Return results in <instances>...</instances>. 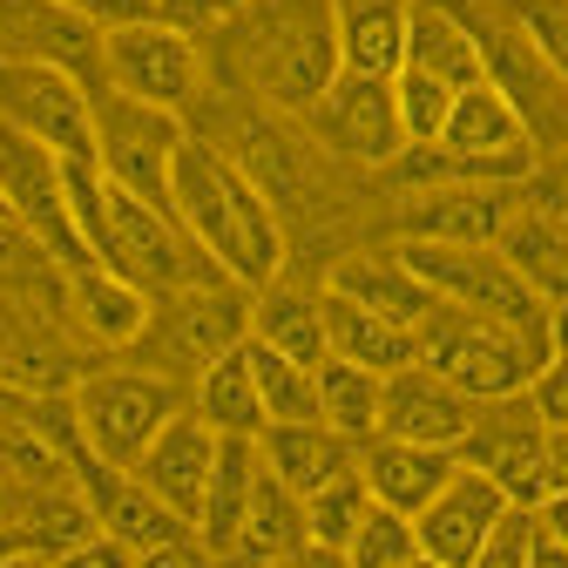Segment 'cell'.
<instances>
[{
  "label": "cell",
  "mask_w": 568,
  "mask_h": 568,
  "mask_svg": "<svg viewBox=\"0 0 568 568\" xmlns=\"http://www.w3.org/2000/svg\"><path fill=\"white\" fill-rule=\"evenodd\" d=\"M447 8L474 34V48H480V82L521 115L535 156L568 150V82L548 68V54L521 34V21L508 14V0H447Z\"/></svg>",
  "instance_id": "3957f363"
},
{
  "label": "cell",
  "mask_w": 568,
  "mask_h": 568,
  "mask_svg": "<svg viewBox=\"0 0 568 568\" xmlns=\"http://www.w3.org/2000/svg\"><path fill=\"white\" fill-rule=\"evenodd\" d=\"M379 393H386V379L366 373V366H345V359L318 366V419L338 426V434L359 440V447L379 434Z\"/></svg>",
  "instance_id": "d6a6232c"
},
{
  "label": "cell",
  "mask_w": 568,
  "mask_h": 568,
  "mask_svg": "<svg viewBox=\"0 0 568 568\" xmlns=\"http://www.w3.org/2000/svg\"><path fill=\"white\" fill-rule=\"evenodd\" d=\"M0 122L48 142L61 163H95V89L48 61L0 68Z\"/></svg>",
  "instance_id": "5bb4252c"
},
{
  "label": "cell",
  "mask_w": 568,
  "mask_h": 568,
  "mask_svg": "<svg viewBox=\"0 0 568 568\" xmlns=\"http://www.w3.org/2000/svg\"><path fill=\"white\" fill-rule=\"evenodd\" d=\"M568 487V426H548V494Z\"/></svg>",
  "instance_id": "7dc6e473"
},
{
  "label": "cell",
  "mask_w": 568,
  "mask_h": 568,
  "mask_svg": "<svg viewBox=\"0 0 568 568\" xmlns=\"http://www.w3.org/2000/svg\"><path fill=\"white\" fill-rule=\"evenodd\" d=\"M548 359H568V298L548 305Z\"/></svg>",
  "instance_id": "c3c4849f"
},
{
  "label": "cell",
  "mask_w": 568,
  "mask_h": 568,
  "mask_svg": "<svg viewBox=\"0 0 568 568\" xmlns=\"http://www.w3.org/2000/svg\"><path fill=\"white\" fill-rule=\"evenodd\" d=\"M535 535H541L535 508H508L501 521L487 528V541L474 548V561H467V568H528V548H535Z\"/></svg>",
  "instance_id": "f35d334b"
},
{
  "label": "cell",
  "mask_w": 568,
  "mask_h": 568,
  "mask_svg": "<svg viewBox=\"0 0 568 568\" xmlns=\"http://www.w3.org/2000/svg\"><path fill=\"white\" fill-rule=\"evenodd\" d=\"M298 129L318 142V150L359 176H386L406 150V129H399V102H393V75H352L338 68L332 89L298 115Z\"/></svg>",
  "instance_id": "8fae6325"
},
{
  "label": "cell",
  "mask_w": 568,
  "mask_h": 568,
  "mask_svg": "<svg viewBox=\"0 0 568 568\" xmlns=\"http://www.w3.org/2000/svg\"><path fill=\"white\" fill-rule=\"evenodd\" d=\"M318 292H325V284H318ZM325 345H332V359L366 366V373H379V379L419 366V338H413V325L379 318V312L352 305V298H338V292H325Z\"/></svg>",
  "instance_id": "484cf974"
},
{
  "label": "cell",
  "mask_w": 568,
  "mask_h": 568,
  "mask_svg": "<svg viewBox=\"0 0 568 568\" xmlns=\"http://www.w3.org/2000/svg\"><path fill=\"white\" fill-rule=\"evenodd\" d=\"M61 312H68V325H75V338L89 352L122 359V352L142 338V325H150L156 298L142 292V284H129L122 271H109V264H82V271H61Z\"/></svg>",
  "instance_id": "ac0fdd59"
},
{
  "label": "cell",
  "mask_w": 568,
  "mask_h": 568,
  "mask_svg": "<svg viewBox=\"0 0 568 568\" xmlns=\"http://www.w3.org/2000/svg\"><path fill=\"white\" fill-rule=\"evenodd\" d=\"M474 406L480 399H467L454 379H440L434 366H406V373H393L386 379V393H379V434L386 440H413V447H460L467 440V426H474ZM373 434V440H379Z\"/></svg>",
  "instance_id": "d6986e66"
},
{
  "label": "cell",
  "mask_w": 568,
  "mask_h": 568,
  "mask_svg": "<svg viewBox=\"0 0 568 568\" xmlns=\"http://www.w3.org/2000/svg\"><path fill=\"white\" fill-rule=\"evenodd\" d=\"M521 183H434L393 196V237L419 244H494L515 217Z\"/></svg>",
  "instance_id": "2e32d148"
},
{
  "label": "cell",
  "mask_w": 568,
  "mask_h": 568,
  "mask_svg": "<svg viewBox=\"0 0 568 568\" xmlns=\"http://www.w3.org/2000/svg\"><path fill=\"white\" fill-rule=\"evenodd\" d=\"M217 447H224V434L210 426L196 406H183L163 434L142 447V460L129 467L142 487L156 494V501H170L190 528H196V508H203V487H210V467H217Z\"/></svg>",
  "instance_id": "44dd1931"
},
{
  "label": "cell",
  "mask_w": 568,
  "mask_h": 568,
  "mask_svg": "<svg viewBox=\"0 0 568 568\" xmlns=\"http://www.w3.org/2000/svg\"><path fill=\"white\" fill-rule=\"evenodd\" d=\"M454 454L447 447H413V440H366L359 447V474H366V487H373V501L379 508H393V515H419L434 494L454 480Z\"/></svg>",
  "instance_id": "d4e9b609"
},
{
  "label": "cell",
  "mask_w": 568,
  "mask_h": 568,
  "mask_svg": "<svg viewBox=\"0 0 568 568\" xmlns=\"http://www.w3.org/2000/svg\"><path fill=\"white\" fill-rule=\"evenodd\" d=\"M54 568H135V548H122L115 535H102V528H95V535H82L75 548H61V555H54Z\"/></svg>",
  "instance_id": "b9f144b4"
},
{
  "label": "cell",
  "mask_w": 568,
  "mask_h": 568,
  "mask_svg": "<svg viewBox=\"0 0 568 568\" xmlns=\"http://www.w3.org/2000/svg\"><path fill=\"white\" fill-rule=\"evenodd\" d=\"M190 406L217 426L224 440H257L264 434V399H257V379H251V352H224L217 366H203L196 386H190Z\"/></svg>",
  "instance_id": "1f68e13d"
},
{
  "label": "cell",
  "mask_w": 568,
  "mask_h": 568,
  "mask_svg": "<svg viewBox=\"0 0 568 568\" xmlns=\"http://www.w3.org/2000/svg\"><path fill=\"white\" fill-rule=\"evenodd\" d=\"M257 440H224L217 447V467H210V487H203V508H196V541L210 555H237V528H244V508H251V487H257Z\"/></svg>",
  "instance_id": "f546056e"
},
{
  "label": "cell",
  "mask_w": 568,
  "mask_h": 568,
  "mask_svg": "<svg viewBox=\"0 0 568 568\" xmlns=\"http://www.w3.org/2000/svg\"><path fill=\"white\" fill-rule=\"evenodd\" d=\"M366 508H373V487H366L359 467H352V474L325 480L318 494H305V535H312L318 548H338V555H345V541L359 535Z\"/></svg>",
  "instance_id": "e575fe53"
},
{
  "label": "cell",
  "mask_w": 568,
  "mask_h": 568,
  "mask_svg": "<svg viewBox=\"0 0 568 568\" xmlns=\"http://www.w3.org/2000/svg\"><path fill=\"white\" fill-rule=\"evenodd\" d=\"M345 568H434L419 555V535H413V515H393V508H366L359 535L345 541Z\"/></svg>",
  "instance_id": "d590c367"
},
{
  "label": "cell",
  "mask_w": 568,
  "mask_h": 568,
  "mask_svg": "<svg viewBox=\"0 0 568 568\" xmlns=\"http://www.w3.org/2000/svg\"><path fill=\"white\" fill-rule=\"evenodd\" d=\"M535 521H541V535H555V541L568 548V487L541 494V508H535Z\"/></svg>",
  "instance_id": "f6af8a7d"
},
{
  "label": "cell",
  "mask_w": 568,
  "mask_h": 568,
  "mask_svg": "<svg viewBox=\"0 0 568 568\" xmlns=\"http://www.w3.org/2000/svg\"><path fill=\"white\" fill-rule=\"evenodd\" d=\"M419 338V366H434L440 379H454L467 399H508V393H528V379L548 366V345L494 325L480 312H460V305H440L413 325Z\"/></svg>",
  "instance_id": "8992f818"
},
{
  "label": "cell",
  "mask_w": 568,
  "mask_h": 568,
  "mask_svg": "<svg viewBox=\"0 0 568 568\" xmlns=\"http://www.w3.org/2000/svg\"><path fill=\"white\" fill-rule=\"evenodd\" d=\"M399 257L413 264V277L434 292L440 305L480 312L494 325H508L535 345H548V305L521 284V271L494 251V244H419V237H393Z\"/></svg>",
  "instance_id": "52a82bcc"
},
{
  "label": "cell",
  "mask_w": 568,
  "mask_h": 568,
  "mask_svg": "<svg viewBox=\"0 0 568 568\" xmlns=\"http://www.w3.org/2000/svg\"><path fill=\"white\" fill-rule=\"evenodd\" d=\"M325 292L366 305L379 318H399V325H419L434 312V292L413 277V264L399 257V244H359V251H338L332 271H325Z\"/></svg>",
  "instance_id": "7402d4cb"
},
{
  "label": "cell",
  "mask_w": 568,
  "mask_h": 568,
  "mask_svg": "<svg viewBox=\"0 0 568 568\" xmlns=\"http://www.w3.org/2000/svg\"><path fill=\"white\" fill-rule=\"evenodd\" d=\"M251 352V379H257V399H264V426H292V419H318V366H298L284 352L244 338Z\"/></svg>",
  "instance_id": "836d02e7"
},
{
  "label": "cell",
  "mask_w": 568,
  "mask_h": 568,
  "mask_svg": "<svg viewBox=\"0 0 568 568\" xmlns=\"http://www.w3.org/2000/svg\"><path fill=\"white\" fill-rule=\"evenodd\" d=\"M102 89L150 102L170 115H196V102L210 95V68H203V41L176 21H135L102 34Z\"/></svg>",
  "instance_id": "9c48e42d"
},
{
  "label": "cell",
  "mask_w": 568,
  "mask_h": 568,
  "mask_svg": "<svg viewBox=\"0 0 568 568\" xmlns=\"http://www.w3.org/2000/svg\"><path fill=\"white\" fill-rule=\"evenodd\" d=\"M95 264L122 271L129 284H142L150 298H170V292H190V284H210L224 277L196 251V237L176 224V210L163 203H142L129 190L109 183V203H102V244H95Z\"/></svg>",
  "instance_id": "ba28073f"
},
{
  "label": "cell",
  "mask_w": 568,
  "mask_h": 568,
  "mask_svg": "<svg viewBox=\"0 0 568 568\" xmlns=\"http://www.w3.org/2000/svg\"><path fill=\"white\" fill-rule=\"evenodd\" d=\"M257 454H264V467L284 480L305 501V494H318L325 480H338V474H352L359 467V440H345L338 426H325V419H292V426H264L257 434Z\"/></svg>",
  "instance_id": "603a6c76"
},
{
  "label": "cell",
  "mask_w": 568,
  "mask_h": 568,
  "mask_svg": "<svg viewBox=\"0 0 568 568\" xmlns=\"http://www.w3.org/2000/svg\"><path fill=\"white\" fill-rule=\"evenodd\" d=\"M61 8H75L95 34H115V28H135V21H156L163 0H61Z\"/></svg>",
  "instance_id": "60d3db41"
},
{
  "label": "cell",
  "mask_w": 568,
  "mask_h": 568,
  "mask_svg": "<svg viewBox=\"0 0 568 568\" xmlns=\"http://www.w3.org/2000/svg\"><path fill=\"white\" fill-rule=\"evenodd\" d=\"M75 406V426H82V447L109 467H135L142 447H150L163 426L190 406V386L183 379H163L150 366H129V359H102L75 379L68 393Z\"/></svg>",
  "instance_id": "277c9868"
},
{
  "label": "cell",
  "mask_w": 568,
  "mask_h": 568,
  "mask_svg": "<svg viewBox=\"0 0 568 568\" xmlns=\"http://www.w3.org/2000/svg\"><path fill=\"white\" fill-rule=\"evenodd\" d=\"M190 122L150 102H129L115 89H95V163L115 190L142 196V203H163L170 210V170L183 150Z\"/></svg>",
  "instance_id": "7c38bea8"
},
{
  "label": "cell",
  "mask_w": 568,
  "mask_h": 568,
  "mask_svg": "<svg viewBox=\"0 0 568 568\" xmlns=\"http://www.w3.org/2000/svg\"><path fill=\"white\" fill-rule=\"evenodd\" d=\"M203 68L210 89L271 109V115H305L332 75H338V14L332 0H251V8L224 14L203 28Z\"/></svg>",
  "instance_id": "6da1fadb"
},
{
  "label": "cell",
  "mask_w": 568,
  "mask_h": 568,
  "mask_svg": "<svg viewBox=\"0 0 568 568\" xmlns=\"http://www.w3.org/2000/svg\"><path fill=\"white\" fill-rule=\"evenodd\" d=\"M237 8H251V0H163V21H176V28L203 34V28H217V21H224V14H237Z\"/></svg>",
  "instance_id": "ee69618b"
},
{
  "label": "cell",
  "mask_w": 568,
  "mask_h": 568,
  "mask_svg": "<svg viewBox=\"0 0 568 568\" xmlns=\"http://www.w3.org/2000/svg\"><path fill=\"white\" fill-rule=\"evenodd\" d=\"M312 535H305V501L292 487H284L271 467H257V487H251V508H244V528H237V555L231 561H244V568H264V561H277V555H292V548H305Z\"/></svg>",
  "instance_id": "4dcf8cb0"
},
{
  "label": "cell",
  "mask_w": 568,
  "mask_h": 568,
  "mask_svg": "<svg viewBox=\"0 0 568 568\" xmlns=\"http://www.w3.org/2000/svg\"><path fill=\"white\" fill-rule=\"evenodd\" d=\"M251 338L284 352L298 366H325L332 345H325V292L318 284H292V277H271L264 292H251Z\"/></svg>",
  "instance_id": "cb8c5ba5"
},
{
  "label": "cell",
  "mask_w": 568,
  "mask_h": 568,
  "mask_svg": "<svg viewBox=\"0 0 568 568\" xmlns=\"http://www.w3.org/2000/svg\"><path fill=\"white\" fill-rule=\"evenodd\" d=\"M454 460L474 467L480 480H494L515 508H541V494H548V419L535 413L528 393L480 399Z\"/></svg>",
  "instance_id": "4fadbf2b"
},
{
  "label": "cell",
  "mask_w": 568,
  "mask_h": 568,
  "mask_svg": "<svg viewBox=\"0 0 568 568\" xmlns=\"http://www.w3.org/2000/svg\"><path fill=\"white\" fill-rule=\"evenodd\" d=\"M0 203H8V224L34 251H48L61 271L95 264L89 244H82V224H75V203H68V163L48 142L21 135L8 122H0Z\"/></svg>",
  "instance_id": "30bf717a"
},
{
  "label": "cell",
  "mask_w": 568,
  "mask_h": 568,
  "mask_svg": "<svg viewBox=\"0 0 568 568\" xmlns=\"http://www.w3.org/2000/svg\"><path fill=\"white\" fill-rule=\"evenodd\" d=\"M244 338H251V292L231 284V277H210V284H190V292L156 298L150 325H142V338L122 352V359L196 386V373L217 366L224 352H237Z\"/></svg>",
  "instance_id": "5b68a950"
},
{
  "label": "cell",
  "mask_w": 568,
  "mask_h": 568,
  "mask_svg": "<svg viewBox=\"0 0 568 568\" xmlns=\"http://www.w3.org/2000/svg\"><path fill=\"white\" fill-rule=\"evenodd\" d=\"M494 251L521 271V284H528L541 305H561L568 298V224L561 217H548V210H535V203H515V217L501 224Z\"/></svg>",
  "instance_id": "4316f807"
},
{
  "label": "cell",
  "mask_w": 568,
  "mask_h": 568,
  "mask_svg": "<svg viewBox=\"0 0 568 568\" xmlns=\"http://www.w3.org/2000/svg\"><path fill=\"white\" fill-rule=\"evenodd\" d=\"M75 487H82V501H89L95 528H102V535H115V541H122V548H135V555H150V548H170V541L196 535V528H190L170 501H156V494L142 487L129 467H109V460H95V454H82Z\"/></svg>",
  "instance_id": "e0dca14e"
},
{
  "label": "cell",
  "mask_w": 568,
  "mask_h": 568,
  "mask_svg": "<svg viewBox=\"0 0 568 568\" xmlns=\"http://www.w3.org/2000/svg\"><path fill=\"white\" fill-rule=\"evenodd\" d=\"M508 14L521 21V34L548 54V68L568 82V0H508Z\"/></svg>",
  "instance_id": "74e56055"
},
{
  "label": "cell",
  "mask_w": 568,
  "mask_h": 568,
  "mask_svg": "<svg viewBox=\"0 0 568 568\" xmlns=\"http://www.w3.org/2000/svg\"><path fill=\"white\" fill-rule=\"evenodd\" d=\"M515 501L494 480H480L474 467H454V480L413 515V535H419V555L434 561V568H467L474 548L487 541V528L501 521Z\"/></svg>",
  "instance_id": "ffe728a7"
},
{
  "label": "cell",
  "mask_w": 568,
  "mask_h": 568,
  "mask_svg": "<svg viewBox=\"0 0 568 568\" xmlns=\"http://www.w3.org/2000/svg\"><path fill=\"white\" fill-rule=\"evenodd\" d=\"M521 203H535V210H548V217L568 224V150L535 156V170L521 176Z\"/></svg>",
  "instance_id": "ab89813d"
},
{
  "label": "cell",
  "mask_w": 568,
  "mask_h": 568,
  "mask_svg": "<svg viewBox=\"0 0 568 568\" xmlns=\"http://www.w3.org/2000/svg\"><path fill=\"white\" fill-rule=\"evenodd\" d=\"M454 95H460V89H447L440 75L399 68V75H393V102H399V129H406V142H440Z\"/></svg>",
  "instance_id": "8d00e7d4"
},
{
  "label": "cell",
  "mask_w": 568,
  "mask_h": 568,
  "mask_svg": "<svg viewBox=\"0 0 568 568\" xmlns=\"http://www.w3.org/2000/svg\"><path fill=\"white\" fill-rule=\"evenodd\" d=\"M0 224H8V203H0Z\"/></svg>",
  "instance_id": "816d5d0a"
},
{
  "label": "cell",
  "mask_w": 568,
  "mask_h": 568,
  "mask_svg": "<svg viewBox=\"0 0 568 568\" xmlns=\"http://www.w3.org/2000/svg\"><path fill=\"white\" fill-rule=\"evenodd\" d=\"M399 68L440 75L447 89H474L480 82V48H474V34L460 28V14L447 8V0H413L406 8V61Z\"/></svg>",
  "instance_id": "83f0119b"
},
{
  "label": "cell",
  "mask_w": 568,
  "mask_h": 568,
  "mask_svg": "<svg viewBox=\"0 0 568 568\" xmlns=\"http://www.w3.org/2000/svg\"><path fill=\"white\" fill-rule=\"evenodd\" d=\"M528 568H568V548H561L555 535H535V548H528Z\"/></svg>",
  "instance_id": "681fc988"
},
{
  "label": "cell",
  "mask_w": 568,
  "mask_h": 568,
  "mask_svg": "<svg viewBox=\"0 0 568 568\" xmlns=\"http://www.w3.org/2000/svg\"><path fill=\"white\" fill-rule=\"evenodd\" d=\"M14 508H21V487H14L8 474H0V528H8V521H14Z\"/></svg>",
  "instance_id": "f907efd6"
},
{
  "label": "cell",
  "mask_w": 568,
  "mask_h": 568,
  "mask_svg": "<svg viewBox=\"0 0 568 568\" xmlns=\"http://www.w3.org/2000/svg\"><path fill=\"white\" fill-rule=\"evenodd\" d=\"M406 8L413 0H332V14H338V68H352V75H399V61H406Z\"/></svg>",
  "instance_id": "f1b7e54d"
},
{
  "label": "cell",
  "mask_w": 568,
  "mask_h": 568,
  "mask_svg": "<svg viewBox=\"0 0 568 568\" xmlns=\"http://www.w3.org/2000/svg\"><path fill=\"white\" fill-rule=\"evenodd\" d=\"M82 426L68 393H21L0 386V474L14 487H75Z\"/></svg>",
  "instance_id": "9a60e30c"
},
{
  "label": "cell",
  "mask_w": 568,
  "mask_h": 568,
  "mask_svg": "<svg viewBox=\"0 0 568 568\" xmlns=\"http://www.w3.org/2000/svg\"><path fill=\"white\" fill-rule=\"evenodd\" d=\"M170 210H176V224L196 237V251L231 284L264 292L271 277H284L292 237H284L271 196L251 183V170L231 150H217V142L196 135V129L183 135L176 170H170Z\"/></svg>",
  "instance_id": "7a4b0ae2"
},
{
  "label": "cell",
  "mask_w": 568,
  "mask_h": 568,
  "mask_svg": "<svg viewBox=\"0 0 568 568\" xmlns=\"http://www.w3.org/2000/svg\"><path fill=\"white\" fill-rule=\"evenodd\" d=\"M528 399L548 426H568V359H548L535 379H528Z\"/></svg>",
  "instance_id": "7bdbcfd3"
},
{
  "label": "cell",
  "mask_w": 568,
  "mask_h": 568,
  "mask_svg": "<svg viewBox=\"0 0 568 568\" xmlns=\"http://www.w3.org/2000/svg\"><path fill=\"white\" fill-rule=\"evenodd\" d=\"M264 568H345V555H338V548H318V541H305V548L277 555V561H264Z\"/></svg>",
  "instance_id": "bcb514c9"
}]
</instances>
